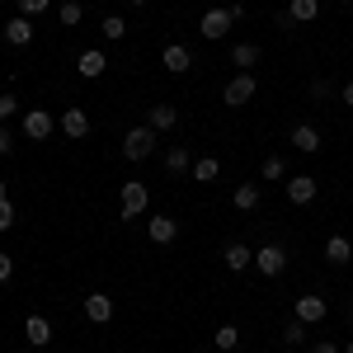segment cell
Here are the masks:
<instances>
[{"label": "cell", "mask_w": 353, "mask_h": 353, "mask_svg": "<svg viewBox=\"0 0 353 353\" xmlns=\"http://www.w3.org/2000/svg\"><path fill=\"white\" fill-rule=\"evenodd\" d=\"M254 94H259V81H254L250 71H236V76L226 81V90H221V104H226V109H245Z\"/></svg>", "instance_id": "obj_1"}, {"label": "cell", "mask_w": 353, "mask_h": 353, "mask_svg": "<svg viewBox=\"0 0 353 353\" xmlns=\"http://www.w3.org/2000/svg\"><path fill=\"white\" fill-rule=\"evenodd\" d=\"M156 137H161V132H151L146 123H141V128H128V137H123V156H128L132 165L146 161V156L156 151Z\"/></svg>", "instance_id": "obj_2"}, {"label": "cell", "mask_w": 353, "mask_h": 353, "mask_svg": "<svg viewBox=\"0 0 353 353\" xmlns=\"http://www.w3.org/2000/svg\"><path fill=\"white\" fill-rule=\"evenodd\" d=\"M118 208H123V217H141V212L151 208V189H146L141 179H128L123 193H118Z\"/></svg>", "instance_id": "obj_3"}, {"label": "cell", "mask_w": 353, "mask_h": 353, "mask_svg": "<svg viewBox=\"0 0 353 353\" xmlns=\"http://www.w3.org/2000/svg\"><path fill=\"white\" fill-rule=\"evenodd\" d=\"M254 269L264 273V278H278V273L288 269V250L283 245H259L254 250Z\"/></svg>", "instance_id": "obj_4"}, {"label": "cell", "mask_w": 353, "mask_h": 353, "mask_svg": "<svg viewBox=\"0 0 353 353\" xmlns=\"http://www.w3.org/2000/svg\"><path fill=\"white\" fill-rule=\"evenodd\" d=\"M316 193H321L316 174H288V203H292V208H306V203H316Z\"/></svg>", "instance_id": "obj_5"}, {"label": "cell", "mask_w": 353, "mask_h": 353, "mask_svg": "<svg viewBox=\"0 0 353 353\" xmlns=\"http://www.w3.org/2000/svg\"><path fill=\"white\" fill-rule=\"evenodd\" d=\"M231 24H236V19H231V10H226V5H217V10H208V14H203V38H208V43H221V38H226V33H231Z\"/></svg>", "instance_id": "obj_6"}, {"label": "cell", "mask_w": 353, "mask_h": 353, "mask_svg": "<svg viewBox=\"0 0 353 353\" xmlns=\"http://www.w3.org/2000/svg\"><path fill=\"white\" fill-rule=\"evenodd\" d=\"M76 71H81L85 81H99V76L109 71V52H104V48H85V52L76 57Z\"/></svg>", "instance_id": "obj_7"}, {"label": "cell", "mask_w": 353, "mask_h": 353, "mask_svg": "<svg viewBox=\"0 0 353 353\" xmlns=\"http://www.w3.org/2000/svg\"><path fill=\"white\" fill-rule=\"evenodd\" d=\"M325 297H321V292H301L297 297V321H306V325H321V321H325Z\"/></svg>", "instance_id": "obj_8"}, {"label": "cell", "mask_w": 353, "mask_h": 353, "mask_svg": "<svg viewBox=\"0 0 353 353\" xmlns=\"http://www.w3.org/2000/svg\"><path fill=\"white\" fill-rule=\"evenodd\" d=\"M161 66L170 71V76H184L193 66V52L184 48V43H165V52H161Z\"/></svg>", "instance_id": "obj_9"}, {"label": "cell", "mask_w": 353, "mask_h": 353, "mask_svg": "<svg viewBox=\"0 0 353 353\" xmlns=\"http://www.w3.org/2000/svg\"><path fill=\"white\" fill-rule=\"evenodd\" d=\"M221 264H226L231 273H245V269H254V250H250L245 241H231L226 250H221Z\"/></svg>", "instance_id": "obj_10"}, {"label": "cell", "mask_w": 353, "mask_h": 353, "mask_svg": "<svg viewBox=\"0 0 353 353\" xmlns=\"http://www.w3.org/2000/svg\"><path fill=\"white\" fill-rule=\"evenodd\" d=\"M146 128H151V132H174V128H179V109H174V104H151V109H146Z\"/></svg>", "instance_id": "obj_11"}, {"label": "cell", "mask_w": 353, "mask_h": 353, "mask_svg": "<svg viewBox=\"0 0 353 353\" xmlns=\"http://www.w3.org/2000/svg\"><path fill=\"white\" fill-rule=\"evenodd\" d=\"M24 137L28 141H48V137H52V113L48 109H28L24 113Z\"/></svg>", "instance_id": "obj_12"}, {"label": "cell", "mask_w": 353, "mask_h": 353, "mask_svg": "<svg viewBox=\"0 0 353 353\" xmlns=\"http://www.w3.org/2000/svg\"><path fill=\"white\" fill-rule=\"evenodd\" d=\"M146 236H151V245H174L179 241V221L174 217H146Z\"/></svg>", "instance_id": "obj_13"}, {"label": "cell", "mask_w": 353, "mask_h": 353, "mask_svg": "<svg viewBox=\"0 0 353 353\" xmlns=\"http://www.w3.org/2000/svg\"><path fill=\"white\" fill-rule=\"evenodd\" d=\"M61 132L71 137V141H81V137H90V113H85L81 104H71V109L61 113Z\"/></svg>", "instance_id": "obj_14"}, {"label": "cell", "mask_w": 353, "mask_h": 353, "mask_svg": "<svg viewBox=\"0 0 353 353\" xmlns=\"http://www.w3.org/2000/svg\"><path fill=\"white\" fill-rule=\"evenodd\" d=\"M24 339L33 344V349H48V344H52V321H48V316H28L24 321Z\"/></svg>", "instance_id": "obj_15"}, {"label": "cell", "mask_w": 353, "mask_h": 353, "mask_svg": "<svg viewBox=\"0 0 353 353\" xmlns=\"http://www.w3.org/2000/svg\"><path fill=\"white\" fill-rule=\"evenodd\" d=\"M85 316H90L94 325H109L113 321V297L109 292H90V297H85Z\"/></svg>", "instance_id": "obj_16"}, {"label": "cell", "mask_w": 353, "mask_h": 353, "mask_svg": "<svg viewBox=\"0 0 353 353\" xmlns=\"http://www.w3.org/2000/svg\"><path fill=\"white\" fill-rule=\"evenodd\" d=\"M288 141H292V146H297L301 156H316V151H321V132H316V123H297V128H292V137H288Z\"/></svg>", "instance_id": "obj_17"}, {"label": "cell", "mask_w": 353, "mask_h": 353, "mask_svg": "<svg viewBox=\"0 0 353 353\" xmlns=\"http://www.w3.org/2000/svg\"><path fill=\"white\" fill-rule=\"evenodd\" d=\"M5 43H10V48H28V43H33V19H28V14H14V19L5 24Z\"/></svg>", "instance_id": "obj_18"}, {"label": "cell", "mask_w": 353, "mask_h": 353, "mask_svg": "<svg viewBox=\"0 0 353 353\" xmlns=\"http://www.w3.org/2000/svg\"><path fill=\"white\" fill-rule=\"evenodd\" d=\"M231 208H236V212H254V208H259V184H254V179L236 184V193H231Z\"/></svg>", "instance_id": "obj_19"}, {"label": "cell", "mask_w": 353, "mask_h": 353, "mask_svg": "<svg viewBox=\"0 0 353 353\" xmlns=\"http://www.w3.org/2000/svg\"><path fill=\"white\" fill-rule=\"evenodd\" d=\"M165 170H170L174 179H184V174L193 170V156H189V146H170V151H165Z\"/></svg>", "instance_id": "obj_20"}, {"label": "cell", "mask_w": 353, "mask_h": 353, "mask_svg": "<svg viewBox=\"0 0 353 353\" xmlns=\"http://www.w3.org/2000/svg\"><path fill=\"white\" fill-rule=\"evenodd\" d=\"M288 19L292 24H316L321 19V0H292L288 5Z\"/></svg>", "instance_id": "obj_21"}, {"label": "cell", "mask_w": 353, "mask_h": 353, "mask_svg": "<svg viewBox=\"0 0 353 353\" xmlns=\"http://www.w3.org/2000/svg\"><path fill=\"white\" fill-rule=\"evenodd\" d=\"M325 259H330V264H349V259H353V241H349V236H330V241H325Z\"/></svg>", "instance_id": "obj_22"}, {"label": "cell", "mask_w": 353, "mask_h": 353, "mask_svg": "<svg viewBox=\"0 0 353 353\" xmlns=\"http://www.w3.org/2000/svg\"><path fill=\"white\" fill-rule=\"evenodd\" d=\"M212 349H217V353H236V349H241V330H236V325H217V330H212Z\"/></svg>", "instance_id": "obj_23"}, {"label": "cell", "mask_w": 353, "mask_h": 353, "mask_svg": "<svg viewBox=\"0 0 353 353\" xmlns=\"http://www.w3.org/2000/svg\"><path fill=\"white\" fill-rule=\"evenodd\" d=\"M85 19V5L81 0H61V5H57V24L61 28H76Z\"/></svg>", "instance_id": "obj_24"}, {"label": "cell", "mask_w": 353, "mask_h": 353, "mask_svg": "<svg viewBox=\"0 0 353 353\" xmlns=\"http://www.w3.org/2000/svg\"><path fill=\"white\" fill-rule=\"evenodd\" d=\"M189 174H193V179H203V184H212V179L221 174V161H217V156H198Z\"/></svg>", "instance_id": "obj_25"}, {"label": "cell", "mask_w": 353, "mask_h": 353, "mask_svg": "<svg viewBox=\"0 0 353 353\" xmlns=\"http://www.w3.org/2000/svg\"><path fill=\"white\" fill-rule=\"evenodd\" d=\"M231 61H236L241 71L259 66V43H236V48H231Z\"/></svg>", "instance_id": "obj_26"}, {"label": "cell", "mask_w": 353, "mask_h": 353, "mask_svg": "<svg viewBox=\"0 0 353 353\" xmlns=\"http://www.w3.org/2000/svg\"><path fill=\"white\" fill-rule=\"evenodd\" d=\"M99 33H104L109 43H123V38H128V19H123V14H104V24H99Z\"/></svg>", "instance_id": "obj_27"}, {"label": "cell", "mask_w": 353, "mask_h": 353, "mask_svg": "<svg viewBox=\"0 0 353 353\" xmlns=\"http://www.w3.org/2000/svg\"><path fill=\"white\" fill-rule=\"evenodd\" d=\"M306 321H297V316H292V321H288V325H283V344H288V349H301V344H306Z\"/></svg>", "instance_id": "obj_28"}, {"label": "cell", "mask_w": 353, "mask_h": 353, "mask_svg": "<svg viewBox=\"0 0 353 353\" xmlns=\"http://www.w3.org/2000/svg\"><path fill=\"white\" fill-rule=\"evenodd\" d=\"M259 179H288V161H283V156H264V165H259Z\"/></svg>", "instance_id": "obj_29"}, {"label": "cell", "mask_w": 353, "mask_h": 353, "mask_svg": "<svg viewBox=\"0 0 353 353\" xmlns=\"http://www.w3.org/2000/svg\"><path fill=\"white\" fill-rule=\"evenodd\" d=\"M0 231H14V198H0Z\"/></svg>", "instance_id": "obj_30"}, {"label": "cell", "mask_w": 353, "mask_h": 353, "mask_svg": "<svg viewBox=\"0 0 353 353\" xmlns=\"http://www.w3.org/2000/svg\"><path fill=\"white\" fill-rule=\"evenodd\" d=\"M14 5H19V14H28V19L43 14V10H52V0H14Z\"/></svg>", "instance_id": "obj_31"}, {"label": "cell", "mask_w": 353, "mask_h": 353, "mask_svg": "<svg viewBox=\"0 0 353 353\" xmlns=\"http://www.w3.org/2000/svg\"><path fill=\"white\" fill-rule=\"evenodd\" d=\"M14 109H19V99H14V94H0V128L14 118Z\"/></svg>", "instance_id": "obj_32"}, {"label": "cell", "mask_w": 353, "mask_h": 353, "mask_svg": "<svg viewBox=\"0 0 353 353\" xmlns=\"http://www.w3.org/2000/svg\"><path fill=\"white\" fill-rule=\"evenodd\" d=\"M10 278H14V254L0 250V283H10Z\"/></svg>", "instance_id": "obj_33"}, {"label": "cell", "mask_w": 353, "mask_h": 353, "mask_svg": "<svg viewBox=\"0 0 353 353\" xmlns=\"http://www.w3.org/2000/svg\"><path fill=\"white\" fill-rule=\"evenodd\" d=\"M334 94V85L330 81H311V99H330Z\"/></svg>", "instance_id": "obj_34"}, {"label": "cell", "mask_w": 353, "mask_h": 353, "mask_svg": "<svg viewBox=\"0 0 353 353\" xmlns=\"http://www.w3.org/2000/svg\"><path fill=\"white\" fill-rule=\"evenodd\" d=\"M0 156H14V132L10 128H0Z\"/></svg>", "instance_id": "obj_35"}, {"label": "cell", "mask_w": 353, "mask_h": 353, "mask_svg": "<svg viewBox=\"0 0 353 353\" xmlns=\"http://www.w3.org/2000/svg\"><path fill=\"white\" fill-rule=\"evenodd\" d=\"M311 353H344V349H339V344H330V339H316V344H311Z\"/></svg>", "instance_id": "obj_36"}, {"label": "cell", "mask_w": 353, "mask_h": 353, "mask_svg": "<svg viewBox=\"0 0 353 353\" xmlns=\"http://www.w3.org/2000/svg\"><path fill=\"white\" fill-rule=\"evenodd\" d=\"M339 99H344V104H349V109H353V81L344 85V90H339Z\"/></svg>", "instance_id": "obj_37"}, {"label": "cell", "mask_w": 353, "mask_h": 353, "mask_svg": "<svg viewBox=\"0 0 353 353\" xmlns=\"http://www.w3.org/2000/svg\"><path fill=\"white\" fill-rule=\"evenodd\" d=\"M0 198H10V184H5V179H0Z\"/></svg>", "instance_id": "obj_38"}, {"label": "cell", "mask_w": 353, "mask_h": 353, "mask_svg": "<svg viewBox=\"0 0 353 353\" xmlns=\"http://www.w3.org/2000/svg\"><path fill=\"white\" fill-rule=\"evenodd\" d=\"M128 5H137V10H141V5H151V0H128Z\"/></svg>", "instance_id": "obj_39"}, {"label": "cell", "mask_w": 353, "mask_h": 353, "mask_svg": "<svg viewBox=\"0 0 353 353\" xmlns=\"http://www.w3.org/2000/svg\"><path fill=\"white\" fill-rule=\"evenodd\" d=\"M344 353H353V339H349V344H344Z\"/></svg>", "instance_id": "obj_40"}, {"label": "cell", "mask_w": 353, "mask_h": 353, "mask_svg": "<svg viewBox=\"0 0 353 353\" xmlns=\"http://www.w3.org/2000/svg\"><path fill=\"white\" fill-rule=\"evenodd\" d=\"M349 321H353V297H349Z\"/></svg>", "instance_id": "obj_41"}, {"label": "cell", "mask_w": 353, "mask_h": 353, "mask_svg": "<svg viewBox=\"0 0 353 353\" xmlns=\"http://www.w3.org/2000/svg\"><path fill=\"white\" fill-rule=\"evenodd\" d=\"M198 353H217V349H198Z\"/></svg>", "instance_id": "obj_42"}, {"label": "cell", "mask_w": 353, "mask_h": 353, "mask_svg": "<svg viewBox=\"0 0 353 353\" xmlns=\"http://www.w3.org/2000/svg\"><path fill=\"white\" fill-rule=\"evenodd\" d=\"M339 5H353V0H339Z\"/></svg>", "instance_id": "obj_43"}]
</instances>
